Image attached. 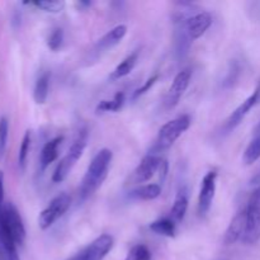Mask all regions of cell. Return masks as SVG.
<instances>
[{
    "label": "cell",
    "mask_w": 260,
    "mask_h": 260,
    "mask_svg": "<svg viewBox=\"0 0 260 260\" xmlns=\"http://www.w3.org/2000/svg\"><path fill=\"white\" fill-rule=\"evenodd\" d=\"M112 159H113V152L109 149H102L96 152L81 180L80 189H79V197L81 201L90 197L102 187L104 180L108 177Z\"/></svg>",
    "instance_id": "obj_1"
},
{
    "label": "cell",
    "mask_w": 260,
    "mask_h": 260,
    "mask_svg": "<svg viewBox=\"0 0 260 260\" xmlns=\"http://www.w3.org/2000/svg\"><path fill=\"white\" fill-rule=\"evenodd\" d=\"M86 142H88V131H86L85 128H83L79 131L78 136L74 140L70 149L68 150L65 156L60 160V162H58L57 167H56L52 175L53 183H61L68 178V175L70 174L73 168L75 167L78 160L80 159L81 155H83L84 150H85L86 147Z\"/></svg>",
    "instance_id": "obj_2"
},
{
    "label": "cell",
    "mask_w": 260,
    "mask_h": 260,
    "mask_svg": "<svg viewBox=\"0 0 260 260\" xmlns=\"http://www.w3.org/2000/svg\"><path fill=\"white\" fill-rule=\"evenodd\" d=\"M190 117L188 114H182V116L177 117V118L172 119V121L167 122L164 126L160 128L159 134H157V139L155 141L152 150L156 152L167 150L187 131L190 127Z\"/></svg>",
    "instance_id": "obj_3"
},
{
    "label": "cell",
    "mask_w": 260,
    "mask_h": 260,
    "mask_svg": "<svg viewBox=\"0 0 260 260\" xmlns=\"http://www.w3.org/2000/svg\"><path fill=\"white\" fill-rule=\"evenodd\" d=\"M246 211V229L243 243L254 245L260 240V187L255 188L249 196Z\"/></svg>",
    "instance_id": "obj_4"
},
{
    "label": "cell",
    "mask_w": 260,
    "mask_h": 260,
    "mask_svg": "<svg viewBox=\"0 0 260 260\" xmlns=\"http://www.w3.org/2000/svg\"><path fill=\"white\" fill-rule=\"evenodd\" d=\"M71 205V198L70 196L66 193H61V194L56 196L50 205L40 213L38 217V226L41 230H47L50 229L58 218L62 217L68 210L70 208Z\"/></svg>",
    "instance_id": "obj_5"
},
{
    "label": "cell",
    "mask_w": 260,
    "mask_h": 260,
    "mask_svg": "<svg viewBox=\"0 0 260 260\" xmlns=\"http://www.w3.org/2000/svg\"><path fill=\"white\" fill-rule=\"evenodd\" d=\"M0 213H2L3 220H4L12 238L14 239L15 244L22 245L25 240V228L19 215V211L17 210L14 205L7 203L3 210H0Z\"/></svg>",
    "instance_id": "obj_6"
},
{
    "label": "cell",
    "mask_w": 260,
    "mask_h": 260,
    "mask_svg": "<svg viewBox=\"0 0 260 260\" xmlns=\"http://www.w3.org/2000/svg\"><path fill=\"white\" fill-rule=\"evenodd\" d=\"M192 79V70L190 69H184V70L179 71L175 75L174 80H173L172 85H170L169 90H168L167 95L164 99V106L167 109H173L178 106L179 101L182 99L183 94L188 89Z\"/></svg>",
    "instance_id": "obj_7"
},
{
    "label": "cell",
    "mask_w": 260,
    "mask_h": 260,
    "mask_svg": "<svg viewBox=\"0 0 260 260\" xmlns=\"http://www.w3.org/2000/svg\"><path fill=\"white\" fill-rule=\"evenodd\" d=\"M216 185H217V172L211 170L201 182V189L198 194V212L201 216H206L211 210L216 194Z\"/></svg>",
    "instance_id": "obj_8"
},
{
    "label": "cell",
    "mask_w": 260,
    "mask_h": 260,
    "mask_svg": "<svg viewBox=\"0 0 260 260\" xmlns=\"http://www.w3.org/2000/svg\"><path fill=\"white\" fill-rule=\"evenodd\" d=\"M259 101H260V83L256 85V88L254 89L253 93H251L250 95H249L248 98H246L245 101H244L243 103H241L240 106H239L238 108L230 114V117L226 119L225 127H223L225 131L226 132L234 131V129H235L236 127L244 121V118L248 116L249 112H250L251 109L259 103Z\"/></svg>",
    "instance_id": "obj_9"
},
{
    "label": "cell",
    "mask_w": 260,
    "mask_h": 260,
    "mask_svg": "<svg viewBox=\"0 0 260 260\" xmlns=\"http://www.w3.org/2000/svg\"><path fill=\"white\" fill-rule=\"evenodd\" d=\"M162 159L155 154H149L141 160L136 169L134 170L132 175L129 177V183L131 184H139V183H145L151 179L155 173L159 170L161 165Z\"/></svg>",
    "instance_id": "obj_10"
},
{
    "label": "cell",
    "mask_w": 260,
    "mask_h": 260,
    "mask_svg": "<svg viewBox=\"0 0 260 260\" xmlns=\"http://www.w3.org/2000/svg\"><path fill=\"white\" fill-rule=\"evenodd\" d=\"M212 22L213 18L211 13L200 12L185 18L184 27L190 40L194 41L202 37L207 32L208 28L212 25Z\"/></svg>",
    "instance_id": "obj_11"
},
{
    "label": "cell",
    "mask_w": 260,
    "mask_h": 260,
    "mask_svg": "<svg viewBox=\"0 0 260 260\" xmlns=\"http://www.w3.org/2000/svg\"><path fill=\"white\" fill-rule=\"evenodd\" d=\"M246 229V211L245 207L241 208L234 218L231 220L230 225H229L228 230H226L225 235H223V243L226 245H233L236 241L243 240L244 234H245Z\"/></svg>",
    "instance_id": "obj_12"
},
{
    "label": "cell",
    "mask_w": 260,
    "mask_h": 260,
    "mask_svg": "<svg viewBox=\"0 0 260 260\" xmlns=\"http://www.w3.org/2000/svg\"><path fill=\"white\" fill-rule=\"evenodd\" d=\"M114 245V240L108 234L98 236L85 248L88 260H103Z\"/></svg>",
    "instance_id": "obj_13"
},
{
    "label": "cell",
    "mask_w": 260,
    "mask_h": 260,
    "mask_svg": "<svg viewBox=\"0 0 260 260\" xmlns=\"http://www.w3.org/2000/svg\"><path fill=\"white\" fill-rule=\"evenodd\" d=\"M127 33V25L118 24L116 27L112 28L111 30L106 33L102 38H99L98 42L95 45L96 52H106V51L111 50L114 46L118 45L122 40L124 38Z\"/></svg>",
    "instance_id": "obj_14"
},
{
    "label": "cell",
    "mask_w": 260,
    "mask_h": 260,
    "mask_svg": "<svg viewBox=\"0 0 260 260\" xmlns=\"http://www.w3.org/2000/svg\"><path fill=\"white\" fill-rule=\"evenodd\" d=\"M63 137L57 136L55 139L50 140L46 142L45 146L42 147V151L40 155V165L41 169L46 170L56 159L58 157V147H60L61 142H62Z\"/></svg>",
    "instance_id": "obj_15"
},
{
    "label": "cell",
    "mask_w": 260,
    "mask_h": 260,
    "mask_svg": "<svg viewBox=\"0 0 260 260\" xmlns=\"http://www.w3.org/2000/svg\"><path fill=\"white\" fill-rule=\"evenodd\" d=\"M188 192L187 188H180L175 196L174 205H173L172 211H170V218L174 222H182L185 217V213L188 211Z\"/></svg>",
    "instance_id": "obj_16"
},
{
    "label": "cell",
    "mask_w": 260,
    "mask_h": 260,
    "mask_svg": "<svg viewBox=\"0 0 260 260\" xmlns=\"http://www.w3.org/2000/svg\"><path fill=\"white\" fill-rule=\"evenodd\" d=\"M260 159V122L253 132L250 142L246 146L243 155V161L245 165H251Z\"/></svg>",
    "instance_id": "obj_17"
},
{
    "label": "cell",
    "mask_w": 260,
    "mask_h": 260,
    "mask_svg": "<svg viewBox=\"0 0 260 260\" xmlns=\"http://www.w3.org/2000/svg\"><path fill=\"white\" fill-rule=\"evenodd\" d=\"M160 194H161V187L159 184L151 183V184H145L132 189L128 197L136 201H154L159 198Z\"/></svg>",
    "instance_id": "obj_18"
},
{
    "label": "cell",
    "mask_w": 260,
    "mask_h": 260,
    "mask_svg": "<svg viewBox=\"0 0 260 260\" xmlns=\"http://www.w3.org/2000/svg\"><path fill=\"white\" fill-rule=\"evenodd\" d=\"M139 51H135V52L129 53L123 61H121V63L117 65V68L114 69L113 73L111 74V80H118V79L124 78V76L128 75L134 68L136 66L137 61H139Z\"/></svg>",
    "instance_id": "obj_19"
},
{
    "label": "cell",
    "mask_w": 260,
    "mask_h": 260,
    "mask_svg": "<svg viewBox=\"0 0 260 260\" xmlns=\"http://www.w3.org/2000/svg\"><path fill=\"white\" fill-rule=\"evenodd\" d=\"M150 230L156 235L165 236V238H175L177 234V226L175 222L169 217H162L155 220L150 223Z\"/></svg>",
    "instance_id": "obj_20"
},
{
    "label": "cell",
    "mask_w": 260,
    "mask_h": 260,
    "mask_svg": "<svg viewBox=\"0 0 260 260\" xmlns=\"http://www.w3.org/2000/svg\"><path fill=\"white\" fill-rule=\"evenodd\" d=\"M48 90H50V74L43 73L36 81L33 89V98L37 104H43L47 101Z\"/></svg>",
    "instance_id": "obj_21"
},
{
    "label": "cell",
    "mask_w": 260,
    "mask_h": 260,
    "mask_svg": "<svg viewBox=\"0 0 260 260\" xmlns=\"http://www.w3.org/2000/svg\"><path fill=\"white\" fill-rule=\"evenodd\" d=\"M124 96L123 91H118V93L114 95L113 99H104L101 101L95 107L96 113H103V112H118L119 109L123 107L124 104Z\"/></svg>",
    "instance_id": "obj_22"
},
{
    "label": "cell",
    "mask_w": 260,
    "mask_h": 260,
    "mask_svg": "<svg viewBox=\"0 0 260 260\" xmlns=\"http://www.w3.org/2000/svg\"><path fill=\"white\" fill-rule=\"evenodd\" d=\"M24 4L33 5V7L40 8L47 13H53V14L62 12V9L65 8V2L62 0H40V2H29L24 3Z\"/></svg>",
    "instance_id": "obj_23"
},
{
    "label": "cell",
    "mask_w": 260,
    "mask_h": 260,
    "mask_svg": "<svg viewBox=\"0 0 260 260\" xmlns=\"http://www.w3.org/2000/svg\"><path fill=\"white\" fill-rule=\"evenodd\" d=\"M30 142H32V134L30 131H25L24 136L22 139V144H20L19 147V154H18V164L22 169H24L25 162H27L28 159V154H29V149H30Z\"/></svg>",
    "instance_id": "obj_24"
},
{
    "label": "cell",
    "mask_w": 260,
    "mask_h": 260,
    "mask_svg": "<svg viewBox=\"0 0 260 260\" xmlns=\"http://www.w3.org/2000/svg\"><path fill=\"white\" fill-rule=\"evenodd\" d=\"M124 260H151V251L146 245L139 244L128 251Z\"/></svg>",
    "instance_id": "obj_25"
},
{
    "label": "cell",
    "mask_w": 260,
    "mask_h": 260,
    "mask_svg": "<svg viewBox=\"0 0 260 260\" xmlns=\"http://www.w3.org/2000/svg\"><path fill=\"white\" fill-rule=\"evenodd\" d=\"M63 43V29L62 28H53L47 38V46L51 51H58Z\"/></svg>",
    "instance_id": "obj_26"
},
{
    "label": "cell",
    "mask_w": 260,
    "mask_h": 260,
    "mask_svg": "<svg viewBox=\"0 0 260 260\" xmlns=\"http://www.w3.org/2000/svg\"><path fill=\"white\" fill-rule=\"evenodd\" d=\"M157 79H159V75H157V74H155V75H152L151 78L147 79V80L144 83V85H141L140 88H137L136 90L132 93V96H131L132 101H136V99L141 98L144 94H146L147 91H149L150 89L155 85V83L157 81Z\"/></svg>",
    "instance_id": "obj_27"
},
{
    "label": "cell",
    "mask_w": 260,
    "mask_h": 260,
    "mask_svg": "<svg viewBox=\"0 0 260 260\" xmlns=\"http://www.w3.org/2000/svg\"><path fill=\"white\" fill-rule=\"evenodd\" d=\"M8 132H9V122L5 117L0 118V159L3 157L8 141Z\"/></svg>",
    "instance_id": "obj_28"
},
{
    "label": "cell",
    "mask_w": 260,
    "mask_h": 260,
    "mask_svg": "<svg viewBox=\"0 0 260 260\" xmlns=\"http://www.w3.org/2000/svg\"><path fill=\"white\" fill-rule=\"evenodd\" d=\"M168 169H169V165H168V161H167V160H162L161 165H160V168H159V170H160V180H161V182H164L165 178H167Z\"/></svg>",
    "instance_id": "obj_29"
},
{
    "label": "cell",
    "mask_w": 260,
    "mask_h": 260,
    "mask_svg": "<svg viewBox=\"0 0 260 260\" xmlns=\"http://www.w3.org/2000/svg\"><path fill=\"white\" fill-rule=\"evenodd\" d=\"M68 260H88V255H86L85 248H84L83 250L79 251V253H76L74 256H71V258H69Z\"/></svg>",
    "instance_id": "obj_30"
},
{
    "label": "cell",
    "mask_w": 260,
    "mask_h": 260,
    "mask_svg": "<svg viewBox=\"0 0 260 260\" xmlns=\"http://www.w3.org/2000/svg\"><path fill=\"white\" fill-rule=\"evenodd\" d=\"M7 255H8V260H20L19 254H18V251H17V248L7 251Z\"/></svg>",
    "instance_id": "obj_31"
},
{
    "label": "cell",
    "mask_w": 260,
    "mask_h": 260,
    "mask_svg": "<svg viewBox=\"0 0 260 260\" xmlns=\"http://www.w3.org/2000/svg\"><path fill=\"white\" fill-rule=\"evenodd\" d=\"M3 198H4V177L3 172H0V205L3 203Z\"/></svg>",
    "instance_id": "obj_32"
}]
</instances>
